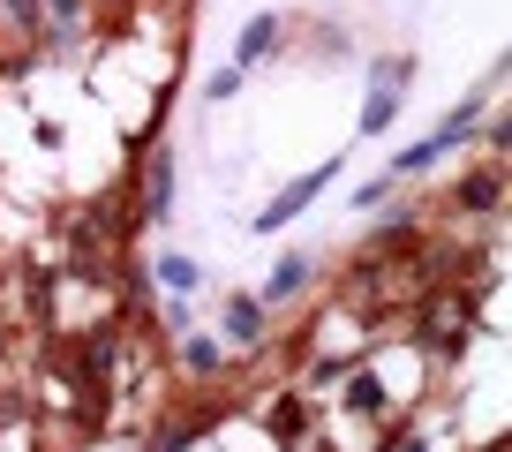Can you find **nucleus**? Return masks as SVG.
Listing matches in <instances>:
<instances>
[{
	"label": "nucleus",
	"mask_w": 512,
	"mask_h": 452,
	"mask_svg": "<svg viewBox=\"0 0 512 452\" xmlns=\"http://www.w3.org/2000/svg\"><path fill=\"white\" fill-rule=\"evenodd\" d=\"M475 113H482V98H467V106H452V121H445V129L430 136V144L400 151V174H422V166H430V159H445V151H452V144H460V136H467V121H475Z\"/></svg>",
	"instance_id": "1"
},
{
	"label": "nucleus",
	"mask_w": 512,
	"mask_h": 452,
	"mask_svg": "<svg viewBox=\"0 0 512 452\" xmlns=\"http://www.w3.org/2000/svg\"><path fill=\"white\" fill-rule=\"evenodd\" d=\"M332 181H339V166H317V174H302L287 196H279V204H264V211H256V226H264V234H272V226H287L294 211H309V196H324Z\"/></svg>",
	"instance_id": "2"
},
{
	"label": "nucleus",
	"mask_w": 512,
	"mask_h": 452,
	"mask_svg": "<svg viewBox=\"0 0 512 452\" xmlns=\"http://www.w3.org/2000/svg\"><path fill=\"white\" fill-rule=\"evenodd\" d=\"M400 83H407V61H384V68H377V98L362 106V136H384V129H392V113H400Z\"/></svg>",
	"instance_id": "3"
},
{
	"label": "nucleus",
	"mask_w": 512,
	"mask_h": 452,
	"mask_svg": "<svg viewBox=\"0 0 512 452\" xmlns=\"http://www.w3.org/2000/svg\"><path fill=\"white\" fill-rule=\"evenodd\" d=\"M159 279H166L174 294H181V287L196 294V287H204V264H196V257H159Z\"/></svg>",
	"instance_id": "4"
},
{
	"label": "nucleus",
	"mask_w": 512,
	"mask_h": 452,
	"mask_svg": "<svg viewBox=\"0 0 512 452\" xmlns=\"http://www.w3.org/2000/svg\"><path fill=\"white\" fill-rule=\"evenodd\" d=\"M264 332V309L256 302H226V339H256Z\"/></svg>",
	"instance_id": "5"
},
{
	"label": "nucleus",
	"mask_w": 512,
	"mask_h": 452,
	"mask_svg": "<svg viewBox=\"0 0 512 452\" xmlns=\"http://www.w3.org/2000/svg\"><path fill=\"white\" fill-rule=\"evenodd\" d=\"M272 38H279V23H272V16H256L249 31H241V46H234V53H241V61H256V53L272 46Z\"/></svg>",
	"instance_id": "6"
},
{
	"label": "nucleus",
	"mask_w": 512,
	"mask_h": 452,
	"mask_svg": "<svg viewBox=\"0 0 512 452\" xmlns=\"http://www.w3.org/2000/svg\"><path fill=\"white\" fill-rule=\"evenodd\" d=\"M302 279H309V257H287L272 272V294H302Z\"/></svg>",
	"instance_id": "7"
}]
</instances>
